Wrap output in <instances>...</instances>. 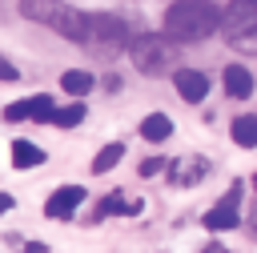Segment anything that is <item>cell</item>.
I'll return each instance as SVG.
<instances>
[{
    "label": "cell",
    "instance_id": "obj_17",
    "mask_svg": "<svg viewBox=\"0 0 257 253\" xmlns=\"http://www.w3.org/2000/svg\"><path fill=\"white\" fill-rule=\"evenodd\" d=\"M52 124H60V129H72V124H80L84 120V104H68V108H52V116H48Z\"/></svg>",
    "mask_w": 257,
    "mask_h": 253
},
{
    "label": "cell",
    "instance_id": "obj_15",
    "mask_svg": "<svg viewBox=\"0 0 257 253\" xmlns=\"http://www.w3.org/2000/svg\"><path fill=\"white\" fill-rule=\"evenodd\" d=\"M120 157H124V145H116V141H112V145H104V149L92 157V173H108Z\"/></svg>",
    "mask_w": 257,
    "mask_h": 253
},
{
    "label": "cell",
    "instance_id": "obj_2",
    "mask_svg": "<svg viewBox=\"0 0 257 253\" xmlns=\"http://www.w3.org/2000/svg\"><path fill=\"white\" fill-rule=\"evenodd\" d=\"M20 16H28V20H36V24H48V28H56L60 36L84 44V12L68 8L64 0H20Z\"/></svg>",
    "mask_w": 257,
    "mask_h": 253
},
{
    "label": "cell",
    "instance_id": "obj_9",
    "mask_svg": "<svg viewBox=\"0 0 257 253\" xmlns=\"http://www.w3.org/2000/svg\"><path fill=\"white\" fill-rule=\"evenodd\" d=\"M225 92L237 96V100H245V96L253 92V76H249L245 64H229V68H225Z\"/></svg>",
    "mask_w": 257,
    "mask_h": 253
},
{
    "label": "cell",
    "instance_id": "obj_8",
    "mask_svg": "<svg viewBox=\"0 0 257 253\" xmlns=\"http://www.w3.org/2000/svg\"><path fill=\"white\" fill-rule=\"evenodd\" d=\"M173 84H177L181 100H189V104H201V100H205V92H209L205 72H193V68H181V72L173 76Z\"/></svg>",
    "mask_w": 257,
    "mask_h": 253
},
{
    "label": "cell",
    "instance_id": "obj_6",
    "mask_svg": "<svg viewBox=\"0 0 257 253\" xmlns=\"http://www.w3.org/2000/svg\"><path fill=\"white\" fill-rule=\"evenodd\" d=\"M237 205H241V185H233V193L221 201V205H213L209 213H205V229H213V233H221V229H237L241 225V213H237Z\"/></svg>",
    "mask_w": 257,
    "mask_h": 253
},
{
    "label": "cell",
    "instance_id": "obj_5",
    "mask_svg": "<svg viewBox=\"0 0 257 253\" xmlns=\"http://www.w3.org/2000/svg\"><path fill=\"white\" fill-rule=\"evenodd\" d=\"M137 32L120 20V16H108V12H92L84 16V40H96V44H108V48H128Z\"/></svg>",
    "mask_w": 257,
    "mask_h": 253
},
{
    "label": "cell",
    "instance_id": "obj_18",
    "mask_svg": "<svg viewBox=\"0 0 257 253\" xmlns=\"http://www.w3.org/2000/svg\"><path fill=\"white\" fill-rule=\"evenodd\" d=\"M28 104H32V112H28L32 120H48V116H52V96L40 92V96H28Z\"/></svg>",
    "mask_w": 257,
    "mask_h": 253
},
{
    "label": "cell",
    "instance_id": "obj_23",
    "mask_svg": "<svg viewBox=\"0 0 257 253\" xmlns=\"http://www.w3.org/2000/svg\"><path fill=\"white\" fill-rule=\"evenodd\" d=\"M205 253H229V249H225V245H217V241H213V245H205Z\"/></svg>",
    "mask_w": 257,
    "mask_h": 253
},
{
    "label": "cell",
    "instance_id": "obj_4",
    "mask_svg": "<svg viewBox=\"0 0 257 253\" xmlns=\"http://www.w3.org/2000/svg\"><path fill=\"white\" fill-rule=\"evenodd\" d=\"M128 52H133L137 72H145V76H161L173 64V48H169L165 36H133L128 40Z\"/></svg>",
    "mask_w": 257,
    "mask_h": 253
},
{
    "label": "cell",
    "instance_id": "obj_11",
    "mask_svg": "<svg viewBox=\"0 0 257 253\" xmlns=\"http://www.w3.org/2000/svg\"><path fill=\"white\" fill-rule=\"evenodd\" d=\"M169 133H173V120L165 112H153V116L141 120V137L145 141H169Z\"/></svg>",
    "mask_w": 257,
    "mask_h": 253
},
{
    "label": "cell",
    "instance_id": "obj_16",
    "mask_svg": "<svg viewBox=\"0 0 257 253\" xmlns=\"http://www.w3.org/2000/svg\"><path fill=\"white\" fill-rule=\"evenodd\" d=\"M205 173H209V165H205V161H201V157H193V161H181V165H177V173H173V177H177V181H181V185H193V181H201V177H205Z\"/></svg>",
    "mask_w": 257,
    "mask_h": 253
},
{
    "label": "cell",
    "instance_id": "obj_7",
    "mask_svg": "<svg viewBox=\"0 0 257 253\" xmlns=\"http://www.w3.org/2000/svg\"><path fill=\"white\" fill-rule=\"evenodd\" d=\"M80 201H84V189H80V185H64V189H56V193L44 201V213H48V217H56V221H60V217L68 221V217L76 213V205H80Z\"/></svg>",
    "mask_w": 257,
    "mask_h": 253
},
{
    "label": "cell",
    "instance_id": "obj_14",
    "mask_svg": "<svg viewBox=\"0 0 257 253\" xmlns=\"http://www.w3.org/2000/svg\"><path fill=\"white\" fill-rule=\"evenodd\" d=\"M60 88H64L68 96H84V92L92 88V76H88V72H80V68H72V72H64V76H60Z\"/></svg>",
    "mask_w": 257,
    "mask_h": 253
},
{
    "label": "cell",
    "instance_id": "obj_20",
    "mask_svg": "<svg viewBox=\"0 0 257 253\" xmlns=\"http://www.w3.org/2000/svg\"><path fill=\"white\" fill-rule=\"evenodd\" d=\"M165 169V161H157V157H149L145 165H141V177H153V173H161Z\"/></svg>",
    "mask_w": 257,
    "mask_h": 253
},
{
    "label": "cell",
    "instance_id": "obj_13",
    "mask_svg": "<svg viewBox=\"0 0 257 253\" xmlns=\"http://www.w3.org/2000/svg\"><path fill=\"white\" fill-rule=\"evenodd\" d=\"M233 141L241 149H253L257 145V116H237L233 120Z\"/></svg>",
    "mask_w": 257,
    "mask_h": 253
},
{
    "label": "cell",
    "instance_id": "obj_12",
    "mask_svg": "<svg viewBox=\"0 0 257 253\" xmlns=\"http://www.w3.org/2000/svg\"><path fill=\"white\" fill-rule=\"evenodd\" d=\"M137 205L133 201H124L120 193H108L100 205H96V213H92V221H104V217H120V213H133Z\"/></svg>",
    "mask_w": 257,
    "mask_h": 253
},
{
    "label": "cell",
    "instance_id": "obj_3",
    "mask_svg": "<svg viewBox=\"0 0 257 253\" xmlns=\"http://www.w3.org/2000/svg\"><path fill=\"white\" fill-rule=\"evenodd\" d=\"M221 24H225V40H233L245 52L257 48V0H233L221 12Z\"/></svg>",
    "mask_w": 257,
    "mask_h": 253
},
{
    "label": "cell",
    "instance_id": "obj_22",
    "mask_svg": "<svg viewBox=\"0 0 257 253\" xmlns=\"http://www.w3.org/2000/svg\"><path fill=\"white\" fill-rule=\"evenodd\" d=\"M8 209H12V197H8V193H0V213H8Z\"/></svg>",
    "mask_w": 257,
    "mask_h": 253
},
{
    "label": "cell",
    "instance_id": "obj_19",
    "mask_svg": "<svg viewBox=\"0 0 257 253\" xmlns=\"http://www.w3.org/2000/svg\"><path fill=\"white\" fill-rule=\"evenodd\" d=\"M28 112H32V104H28V100H16V104H8L4 116H8V120H28Z\"/></svg>",
    "mask_w": 257,
    "mask_h": 253
},
{
    "label": "cell",
    "instance_id": "obj_10",
    "mask_svg": "<svg viewBox=\"0 0 257 253\" xmlns=\"http://www.w3.org/2000/svg\"><path fill=\"white\" fill-rule=\"evenodd\" d=\"M12 165L16 169H36V165H44V149L32 145V141H12Z\"/></svg>",
    "mask_w": 257,
    "mask_h": 253
},
{
    "label": "cell",
    "instance_id": "obj_1",
    "mask_svg": "<svg viewBox=\"0 0 257 253\" xmlns=\"http://www.w3.org/2000/svg\"><path fill=\"white\" fill-rule=\"evenodd\" d=\"M221 28V8L213 0H173L165 12V36L169 40H209Z\"/></svg>",
    "mask_w": 257,
    "mask_h": 253
},
{
    "label": "cell",
    "instance_id": "obj_21",
    "mask_svg": "<svg viewBox=\"0 0 257 253\" xmlns=\"http://www.w3.org/2000/svg\"><path fill=\"white\" fill-rule=\"evenodd\" d=\"M0 80H16V68H12L4 56H0Z\"/></svg>",
    "mask_w": 257,
    "mask_h": 253
}]
</instances>
